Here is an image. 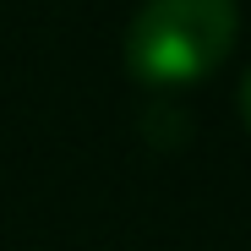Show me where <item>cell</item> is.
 Here are the masks:
<instances>
[{"mask_svg": "<svg viewBox=\"0 0 251 251\" xmlns=\"http://www.w3.org/2000/svg\"><path fill=\"white\" fill-rule=\"evenodd\" d=\"M235 0H142L126 27V71L148 88H191L235 50Z\"/></svg>", "mask_w": 251, "mask_h": 251, "instance_id": "1", "label": "cell"}, {"mask_svg": "<svg viewBox=\"0 0 251 251\" xmlns=\"http://www.w3.org/2000/svg\"><path fill=\"white\" fill-rule=\"evenodd\" d=\"M142 131H148L153 148H175V142L191 131V120H175V104H153V109L142 115Z\"/></svg>", "mask_w": 251, "mask_h": 251, "instance_id": "2", "label": "cell"}, {"mask_svg": "<svg viewBox=\"0 0 251 251\" xmlns=\"http://www.w3.org/2000/svg\"><path fill=\"white\" fill-rule=\"evenodd\" d=\"M240 115H246V126H251V71H246V82H240Z\"/></svg>", "mask_w": 251, "mask_h": 251, "instance_id": "3", "label": "cell"}]
</instances>
